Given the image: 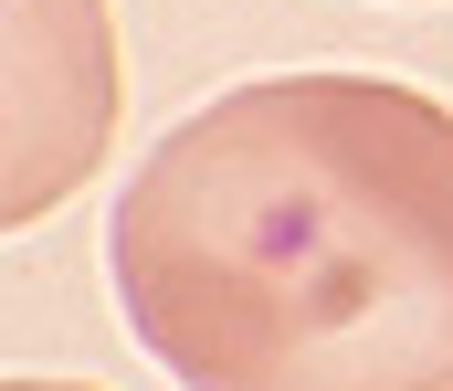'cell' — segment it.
Returning a JSON list of instances; mask_svg holds the SVG:
<instances>
[{
  "label": "cell",
  "mask_w": 453,
  "mask_h": 391,
  "mask_svg": "<svg viewBox=\"0 0 453 391\" xmlns=\"http://www.w3.org/2000/svg\"><path fill=\"white\" fill-rule=\"evenodd\" d=\"M401 85H242L158 137L116 212L137 339L190 391H453V212L348 254L422 137Z\"/></svg>",
  "instance_id": "obj_1"
},
{
  "label": "cell",
  "mask_w": 453,
  "mask_h": 391,
  "mask_svg": "<svg viewBox=\"0 0 453 391\" xmlns=\"http://www.w3.org/2000/svg\"><path fill=\"white\" fill-rule=\"evenodd\" d=\"M64 0H11V53H32V85H11V223L53 212L85 159L96 128H116V32L85 21L74 43H53Z\"/></svg>",
  "instance_id": "obj_2"
}]
</instances>
